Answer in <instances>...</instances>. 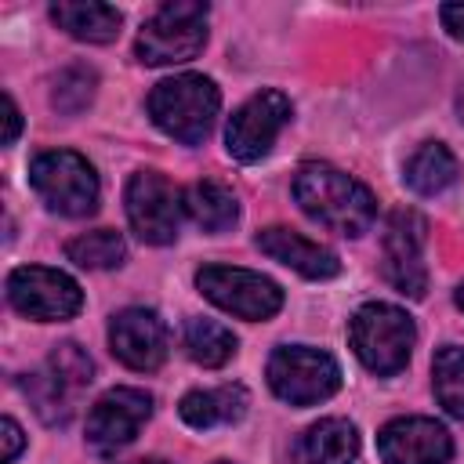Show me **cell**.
Masks as SVG:
<instances>
[{
  "instance_id": "cell-27",
  "label": "cell",
  "mask_w": 464,
  "mask_h": 464,
  "mask_svg": "<svg viewBox=\"0 0 464 464\" xmlns=\"http://www.w3.org/2000/svg\"><path fill=\"white\" fill-rule=\"evenodd\" d=\"M0 439H4L0 460H4V464H14V457H18L22 446H25V435H22V428H18L14 417H4V420H0Z\"/></svg>"
},
{
  "instance_id": "cell-29",
  "label": "cell",
  "mask_w": 464,
  "mask_h": 464,
  "mask_svg": "<svg viewBox=\"0 0 464 464\" xmlns=\"http://www.w3.org/2000/svg\"><path fill=\"white\" fill-rule=\"evenodd\" d=\"M439 18H442V25L453 40H464V4H442Z\"/></svg>"
},
{
  "instance_id": "cell-32",
  "label": "cell",
  "mask_w": 464,
  "mask_h": 464,
  "mask_svg": "<svg viewBox=\"0 0 464 464\" xmlns=\"http://www.w3.org/2000/svg\"><path fill=\"white\" fill-rule=\"evenodd\" d=\"M218 464H228V460H218Z\"/></svg>"
},
{
  "instance_id": "cell-4",
  "label": "cell",
  "mask_w": 464,
  "mask_h": 464,
  "mask_svg": "<svg viewBox=\"0 0 464 464\" xmlns=\"http://www.w3.org/2000/svg\"><path fill=\"white\" fill-rule=\"evenodd\" d=\"M207 14L210 7L199 0H170L160 4L138 33V62L141 65H178L203 51L207 44Z\"/></svg>"
},
{
  "instance_id": "cell-8",
  "label": "cell",
  "mask_w": 464,
  "mask_h": 464,
  "mask_svg": "<svg viewBox=\"0 0 464 464\" xmlns=\"http://www.w3.org/2000/svg\"><path fill=\"white\" fill-rule=\"evenodd\" d=\"M123 207H127V221H130L134 236L141 243L167 246L178 239L181 214H185V192L170 178H163L160 170L130 174L127 192H123Z\"/></svg>"
},
{
  "instance_id": "cell-19",
  "label": "cell",
  "mask_w": 464,
  "mask_h": 464,
  "mask_svg": "<svg viewBox=\"0 0 464 464\" xmlns=\"http://www.w3.org/2000/svg\"><path fill=\"white\" fill-rule=\"evenodd\" d=\"M457 174H460V163H457V156L442 141H420L410 152L406 167H402V181L417 196H439V192H446L457 181Z\"/></svg>"
},
{
  "instance_id": "cell-5",
  "label": "cell",
  "mask_w": 464,
  "mask_h": 464,
  "mask_svg": "<svg viewBox=\"0 0 464 464\" xmlns=\"http://www.w3.org/2000/svg\"><path fill=\"white\" fill-rule=\"evenodd\" d=\"M29 185L47 203V210L62 218H87L98 210V174L94 167L72 149H51L33 156Z\"/></svg>"
},
{
  "instance_id": "cell-22",
  "label": "cell",
  "mask_w": 464,
  "mask_h": 464,
  "mask_svg": "<svg viewBox=\"0 0 464 464\" xmlns=\"http://www.w3.org/2000/svg\"><path fill=\"white\" fill-rule=\"evenodd\" d=\"M65 257L80 268H91V272H105V268H120L123 257H127V243L120 232L112 228H94V232H83L76 239L65 243Z\"/></svg>"
},
{
  "instance_id": "cell-16",
  "label": "cell",
  "mask_w": 464,
  "mask_h": 464,
  "mask_svg": "<svg viewBox=\"0 0 464 464\" xmlns=\"http://www.w3.org/2000/svg\"><path fill=\"white\" fill-rule=\"evenodd\" d=\"M359 431L344 417H323L294 446V464H355Z\"/></svg>"
},
{
  "instance_id": "cell-20",
  "label": "cell",
  "mask_w": 464,
  "mask_h": 464,
  "mask_svg": "<svg viewBox=\"0 0 464 464\" xmlns=\"http://www.w3.org/2000/svg\"><path fill=\"white\" fill-rule=\"evenodd\" d=\"M185 214L203 228V232H228L239 221V199L228 185L203 178L185 188Z\"/></svg>"
},
{
  "instance_id": "cell-26",
  "label": "cell",
  "mask_w": 464,
  "mask_h": 464,
  "mask_svg": "<svg viewBox=\"0 0 464 464\" xmlns=\"http://www.w3.org/2000/svg\"><path fill=\"white\" fill-rule=\"evenodd\" d=\"M58 381H65L72 392H83L94 381V359L76 344V341H62L51 348L47 362H44Z\"/></svg>"
},
{
  "instance_id": "cell-12",
  "label": "cell",
  "mask_w": 464,
  "mask_h": 464,
  "mask_svg": "<svg viewBox=\"0 0 464 464\" xmlns=\"http://www.w3.org/2000/svg\"><path fill=\"white\" fill-rule=\"evenodd\" d=\"M152 417V395L145 388H109L87 413V446L102 457L134 442V435Z\"/></svg>"
},
{
  "instance_id": "cell-9",
  "label": "cell",
  "mask_w": 464,
  "mask_h": 464,
  "mask_svg": "<svg viewBox=\"0 0 464 464\" xmlns=\"http://www.w3.org/2000/svg\"><path fill=\"white\" fill-rule=\"evenodd\" d=\"M7 301L14 312L36 323H62L72 319L83 308V290L80 283L47 265H22L7 276Z\"/></svg>"
},
{
  "instance_id": "cell-10",
  "label": "cell",
  "mask_w": 464,
  "mask_h": 464,
  "mask_svg": "<svg viewBox=\"0 0 464 464\" xmlns=\"http://www.w3.org/2000/svg\"><path fill=\"white\" fill-rule=\"evenodd\" d=\"M294 105L283 91H257L250 94L225 127V149L232 160L239 163H257L272 152L276 138L283 134V127L290 123Z\"/></svg>"
},
{
  "instance_id": "cell-21",
  "label": "cell",
  "mask_w": 464,
  "mask_h": 464,
  "mask_svg": "<svg viewBox=\"0 0 464 464\" xmlns=\"http://www.w3.org/2000/svg\"><path fill=\"white\" fill-rule=\"evenodd\" d=\"M181 341H185V355L207 370L225 366L236 355V334L218 319H203V315L188 319Z\"/></svg>"
},
{
  "instance_id": "cell-7",
  "label": "cell",
  "mask_w": 464,
  "mask_h": 464,
  "mask_svg": "<svg viewBox=\"0 0 464 464\" xmlns=\"http://www.w3.org/2000/svg\"><path fill=\"white\" fill-rule=\"evenodd\" d=\"M196 286L210 304H218L236 319L265 323L283 308V286L239 265H203L196 272Z\"/></svg>"
},
{
  "instance_id": "cell-30",
  "label": "cell",
  "mask_w": 464,
  "mask_h": 464,
  "mask_svg": "<svg viewBox=\"0 0 464 464\" xmlns=\"http://www.w3.org/2000/svg\"><path fill=\"white\" fill-rule=\"evenodd\" d=\"M130 464H170V460H163V457H141V460H130Z\"/></svg>"
},
{
  "instance_id": "cell-24",
  "label": "cell",
  "mask_w": 464,
  "mask_h": 464,
  "mask_svg": "<svg viewBox=\"0 0 464 464\" xmlns=\"http://www.w3.org/2000/svg\"><path fill=\"white\" fill-rule=\"evenodd\" d=\"M431 388H435V399L439 406L464 420V348L457 344H446L435 352L431 359Z\"/></svg>"
},
{
  "instance_id": "cell-2",
  "label": "cell",
  "mask_w": 464,
  "mask_h": 464,
  "mask_svg": "<svg viewBox=\"0 0 464 464\" xmlns=\"http://www.w3.org/2000/svg\"><path fill=\"white\" fill-rule=\"evenodd\" d=\"M145 109L167 138H174L181 145H199L218 120L221 91L203 72H178V76L160 80L149 91Z\"/></svg>"
},
{
  "instance_id": "cell-14",
  "label": "cell",
  "mask_w": 464,
  "mask_h": 464,
  "mask_svg": "<svg viewBox=\"0 0 464 464\" xmlns=\"http://www.w3.org/2000/svg\"><path fill=\"white\" fill-rule=\"evenodd\" d=\"M384 464H450L453 439L435 417H395L377 431Z\"/></svg>"
},
{
  "instance_id": "cell-23",
  "label": "cell",
  "mask_w": 464,
  "mask_h": 464,
  "mask_svg": "<svg viewBox=\"0 0 464 464\" xmlns=\"http://www.w3.org/2000/svg\"><path fill=\"white\" fill-rule=\"evenodd\" d=\"M25 395L33 399V410L40 413V420L47 424H65L72 417V406H76V395L65 381H58L47 366H40L36 373H29V381H22Z\"/></svg>"
},
{
  "instance_id": "cell-31",
  "label": "cell",
  "mask_w": 464,
  "mask_h": 464,
  "mask_svg": "<svg viewBox=\"0 0 464 464\" xmlns=\"http://www.w3.org/2000/svg\"><path fill=\"white\" fill-rule=\"evenodd\" d=\"M457 304H460V312H464V283L457 286Z\"/></svg>"
},
{
  "instance_id": "cell-6",
  "label": "cell",
  "mask_w": 464,
  "mask_h": 464,
  "mask_svg": "<svg viewBox=\"0 0 464 464\" xmlns=\"http://www.w3.org/2000/svg\"><path fill=\"white\" fill-rule=\"evenodd\" d=\"M268 388L290 406H315L341 388V366L312 344H279L268 355Z\"/></svg>"
},
{
  "instance_id": "cell-15",
  "label": "cell",
  "mask_w": 464,
  "mask_h": 464,
  "mask_svg": "<svg viewBox=\"0 0 464 464\" xmlns=\"http://www.w3.org/2000/svg\"><path fill=\"white\" fill-rule=\"evenodd\" d=\"M254 243H257L261 254H268L272 261L294 268V272L304 276V279H334V276L341 272V261H337V254H334L330 246L312 243L308 236H301V232H294V228H286V225H268V228H261V232L254 236Z\"/></svg>"
},
{
  "instance_id": "cell-1",
  "label": "cell",
  "mask_w": 464,
  "mask_h": 464,
  "mask_svg": "<svg viewBox=\"0 0 464 464\" xmlns=\"http://www.w3.org/2000/svg\"><path fill=\"white\" fill-rule=\"evenodd\" d=\"M294 199L315 225H323L337 236H352V239L370 232V225L377 218L373 192L348 170H341L334 163H319V160L297 167Z\"/></svg>"
},
{
  "instance_id": "cell-18",
  "label": "cell",
  "mask_w": 464,
  "mask_h": 464,
  "mask_svg": "<svg viewBox=\"0 0 464 464\" xmlns=\"http://www.w3.org/2000/svg\"><path fill=\"white\" fill-rule=\"evenodd\" d=\"M51 18L58 29H65L72 40L83 44H109L120 36L123 14L112 4H98V0H58L51 4Z\"/></svg>"
},
{
  "instance_id": "cell-28",
  "label": "cell",
  "mask_w": 464,
  "mask_h": 464,
  "mask_svg": "<svg viewBox=\"0 0 464 464\" xmlns=\"http://www.w3.org/2000/svg\"><path fill=\"white\" fill-rule=\"evenodd\" d=\"M18 130H22V112H18L14 98L4 94V145H14L18 141Z\"/></svg>"
},
{
  "instance_id": "cell-13",
  "label": "cell",
  "mask_w": 464,
  "mask_h": 464,
  "mask_svg": "<svg viewBox=\"0 0 464 464\" xmlns=\"http://www.w3.org/2000/svg\"><path fill=\"white\" fill-rule=\"evenodd\" d=\"M109 348L127 370L152 373V370L163 366V359L170 352V334H167V323L160 319V312L130 304V308H120L112 315Z\"/></svg>"
},
{
  "instance_id": "cell-3",
  "label": "cell",
  "mask_w": 464,
  "mask_h": 464,
  "mask_svg": "<svg viewBox=\"0 0 464 464\" xmlns=\"http://www.w3.org/2000/svg\"><path fill=\"white\" fill-rule=\"evenodd\" d=\"M348 341L370 373L392 377V373L406 370L413 344H417V326L406 308L388 304V301H370L352 315Z\"/></svg>"
},
{
  "instance_id": "cell-25",
  "label": "cell",
  "mask_w": 464,
  "mask_h": 464,
  "mask_svg": "<svg viewBox=\"0 0 464 464\" xmlns=\"http://www.w3.org/2000/svg\"><path fill=\"white\" fill-rule=\"evenodd\" d=\"M94 87H98L94 69H87V65H69V69H62V72H58L54 91H51V102H54V109H58V112L76 116L80 109H87V105H91Z\"/></svg>"
},
{
  "instance_id": "cell-11",
  "label": "cell",
  "mask_w": 464,
  "mask_h": 464,
  "mask_svg": "<svg viewBox=\"0 0 464 464\" xmlns=\"http://www.w3.org/2000/svg\"><path fill=\"white\" fill-rule=\"evenodd\" d=\"M424 246H428L424 214H417L413 207L392 210L384 225V239H381V257H384V279L406 297H424L428 290Z\"/></svg>"
},
{
  "instance_id": "cell-17",
  "label": "cell",
  "mask_w": 464,
  "mask_h": 464,
  "mask_svg": "<svg viewBox=\"0 0 464 464\" xmlns=\"http://www.w3.org/2000/svg\"><path fill=\"white\" fill-rule=\"evenodd\" d=\"M250 406V395L243 384H221V388H196L178 402V413L188 428L207 431L218 424H236Z\"/></svg>"
}]
</instances>
